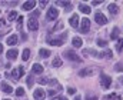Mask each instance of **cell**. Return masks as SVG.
I'll list each match as a JSON object with an SVG mask.
<instances>
[{
	"mask_svg": "<svg viewBox=\"0 0 123 100\" xmlns=\"http://www.w3.org/2000/svg\"><path fill=\"white\" fill-rule=\"evenodd\" d=\"M100 84H102L103 89H109L110 84H112V79H110V76L102 73V74H100Z\"/></svg>",
	"mask_w": 123,
	"mask_h": 100,
	"instance_id": "cell-1",
	"label": "cell"
},
{
	"mask_svg": "<svg viewBox=\"0 0 123 100\" xmlns=\"http://www.w3.org/2000/svg\"><path fill=\"white\" fill-rule=\"evenodd\" d=\"M64 39H66V34H62V37L59 39H53V37H47V43L49 44H52V46H62L63 44V41H64Z\"/></svg>",
	"mask_w": 123,
	"mask_h": 100,
	"instance_id": "cell-2",
	"label": "cell"
},
{
	"mask_svg": "<svg viewBox=\"0 0 123 100\" xmlns=\"http://www.w3.org/2000/svg\"><path fill=\"white\" fill-rule=\"evenodd\" d=\"M46 17H47L49 20H55V19H57V17H59V10H57L56 7H50V9L47 10Z\"/></svg>",
	"mask_w": 123,
	"mask_h": 100,
	"instance_id": "cell-3",
	"label": "cell"
},
{
	"mask_svg": "<svg viewBox=\"0 0 123 100\" xmlns=\"http://www.w3.org/2000/svg\"><path fill=\"white\" fill-rule=\"evenodd\" d=\"M94 22H96L97 24H106V23H107V17H106L103 13L97 12V13L94 14Z\"/></svg>",
	"mask_w": 123,
	"mask_h": 100,
	"instance_id": "cell-4",
	"label": "cell"
},
{
	"mask_svg": "<svg viewBox=\"0 0 123 100\" xmlns=\"http://www.w3.org/2000/svg\"><path fill=\"white\" fill-rule=\"evenodd\" d=\"M89 30H90V20H89V19H82L80 32H82V33H87Z\"/></svg>",
	"mask_w": 123,
	"mask_h": 100,
	"instance_id": "cell-5",
	"label": "cell"
},
{
	"mask_svg": "<svg viewBox=\"0 0 123 100\" xmlns=\"http://www.w3.org/2000/svg\"><path fill=\"white\" fill-rule=\"evenodd\" d=\"M64 56H66L69 60H73V62H77V63H79V62H82V59H80V57H79V56H77L74 52H72V50H67V52H64Z\"/></svg>",
	"mask_w": 123,
	"mask_h": 100,
	"instance_id": "cell-6",
	"label": "cell"
},
{
	"mask_svg": "<svg viewBox=\"0 0 123 100\" xmlns=\"http://www.w3.org/2000/svg\"><path fill=\"white\" fill-rule=\"evenodd\" d=\"M25 74V70H23V67H16L13 71H12V77L14 79V80H19L22 76Z\"/></svg>",
	"mask_w": 123,
	"mask_h": 100,
	"instance_id": "cell-7",
	"label": "cell"
},
{
	"mask_svg": "<svg viewBox=\"0 0 123 100\" xmlns=\"http://www.w3.org/2000/svg\"><path fill=\"white\" fill-rule=\"evenodd\" d=\"M27 27H29V30H31V32H36V30L39 29V23H37V20L33 19V17H30V19L27 20Z\"/></svg>",
	"mask_w": 123,
	"mask_h": 100,
	"instance_id": "cell-8",
	"label": "cell"
},
{
	"mask_svg": "<svg viewBox=\"0 0 123 100\" xmlns=\"http://www.w3.org/2000/svg\"><path fill=\"white\" fill-rule=\"evenodd\" d=\"M33 97H34V100H43L46 97V92L43 89H36L33 93Z\"/></svg>",
	"mask_w": 123,
	"mask_h": 100,
	"instance_id": "cell-9",
	"label": "cell"
},
{
	"mask_svg": "<svg viewBox=\"0 0 123 100\" xmlns=\"http://www.w3.org/2000/svg\"><path fill=\"white\" fill-rule=\"evenodd\" d=\"M93 73H94V70H93L92 67H86V69H82L79 71V76L80 77H89V76H92Z\"/></svg>",
	"mask_w": 123,
	"mask_h": 100,
	"instance_id": "cell-10",
	"label": "cell"
},
{
	"mask_svg": "<svg viewBox=\"0 0 123 100\" xmlns=\"http://www.w3.org/2000/svg\"><path fill=\"white\" fill-rule=\"evenodd\" d=\"M0 89L4 92V93H7V94H10V93H13V89L7 84V83H4V82H1V84H0Z\"/></svg>",
	"mask_w": 123,
	"mask_h": 100,
	"instance_id": "cell-11",
	"label": "cell"
},
{
	"mask_svg": "<svg viewBox=\"0 0 123 100\" xmlns=\"http://www.w3.org/2000/svg\"><path fill=\"white\" fill-rule=\"evenodd\" d=\"M34 6H36V1H34V0L26 1V3H23V10H33Z\"/></svg>",
	"mask_w": 123,
	"mask_h": 100,
	"instance_id": "cell-12",
	"label": "cell"
},
{
	"mask_svg": "<svg viewBox=\"0 0 123 100\" xmlns=\"http://www.w3.org/2000/svg\"><path fill=\"white\" fill-rule=\"evenodd\" d=\"M70 26H72V27H77V26H79V16H77V14H73V16L70 17Z\"/></svg>",
	"mask_w": 123,
	"mask_h": 100,
	"instance_id": "cell-13",
	"label": "cell"
},
{
	"mask_svg": "<svg viewBox=\"0 0 123 100\" xmlns=\"http://www.w3.org/2000/svg\"><path fill=\"white\" fill-rule=\"evenodd\" d=\"M17 57V50L16 49H10L9 52H7V59L9 60H14Z\"/></svg>",
	"mask_w": 123,
	"mask_h": 100,
	"instance_id": "cell-14",
	"label": "cell"
},
{
	"mask_svg": "<svg viewBox=\"0 0 123 100\" xmlns=\"http://www.w3.org/2000/svg\"><path fill=\"white\" fill-rule=\"evenodd\" d=\"M31 71H33V73H36V74H40V73H43V66H42V65L34 63L33 67H31Z\"/></svg>",
	"mask_w": 123,
	"mask_h": 100,
	"instance_id": "cell-15",
	"label": "cell"
},
{
	"mask_svg": "<svg viewBox=\"0 0 123 100\" xmlns=\"http://www.w3.org/2000/svg\"><path fill=\"white\" fill-rule=\"evenodd\" d=\"M16 43H17V36L16 34H12V36L7 37V44L9 46H14Z\"/></svg>",
	"mask_w": 123,
	"mask_h": 100,
	"instance_id": "cell-16",
	"label": "cell"
},
{
	"mask_svg": "<svg viewBox=\"0 0 123 100\" xmlns=\"http://www.w3.org/2000/svg\"><path fill=\"white\" fill-rule=\"evenodd\" d=\"M72 44H73L74 47H82V44H83V40H82L80 37H74V39L72 40Z\"/></svg>",
	"mask_w": 123,
	"mask_h": 100,
	"instance_id": "cell-17",
	"label": "cell"
},
{
	"mask_svg": "<svg viewBox=\"0 0 123 100\" xmlns=\"http://www.w3.org/2000/svg\"><path fill=\"white\" fill-rule=\"evenodd\" d=\"M79 9H80V10H82V13H85V14H89V13L92 12L89 6H86V4H82V3H80V6H79Z\"/></svg>",
	"mask_w": 123,
	"mask_h": 100,
	"instance_id": "cell-18",
	"label": "cell"
},
{
	"mask_svg": "<svg viewBox=\"0 0 123 100\" xmlns=\"http://www.w3.org/2000/svg\"><path fill=\"white\" fill-rule=\"evenodd\" d=\"M29 57H30V50H29V49H25L23 53H22V59H23V62L29 60Z\"/></svg>",
	"mask_w": 123,
	"mask_h": 100,
	"instance_id": "cell-19",
	"label": "cell"
},
{
	"mask_svg": "<svg viewBox=\"0 0 123 100\" xmlns=\"http://www.w3.org/2000/svg\"><path fill=\"white\" fill-rule=\"evenodd\" d=\"M39 54H40V57H49V56H50V50H47V49H40Z\"/></svg>",
	"mask_w": 123,
	"mask_h": 100,
	"instance_id": "cell-20",
	"label": "cell"
},
{
	"mask_svg": "<svg viewBox=\"0 0 123 100\" xmlns=\"http://www.w3.org/2000/svg\"><path fill=\"white\" fill-rule=\"evenodd\" d=\"M109 12H110L112 14H116V13H117V6H116L115 3L109 4Z\"/></svg>",
	"mask_w": 123,
	"mask_h": 100,
	"instance_id": "cell-21",
	"label": "cell"
},
{
	"mask_svg": "<svg viewBox=\"0 0 123 100\" xmlns=\"http://www.w3.org/2000/svg\"><path fill=\"white\" fill-rule=\"evenodd\" d=\"M116 50L117 52H122L123 50V39H119L117 43H116Z\"/></svg>",
	"mask_w": 123,
	"mask_h": 100,
	"instance_id": "cell-22",
	"label": "cell"
},
{
	"mask_svg": "<svg viewBox=\"0 0 123 100\" xmlns=\"http://www.w3.org/2000/svg\"><path fill=\"white\" fill-rule=\"evenodd\" d=\"M117 36H119V29H117V27H115V29H113V32H112V34H110V39H112V40H116V37H117Z\"/></svg>",
	"mask_w": 123,
	"mask_h": 100,
	"instance_id": "cell-23",
	"label": "cell"
},
{
	"mask_svg": "<svg viewBox=\"0 0 123 100\" xmlns=\"http://www.w3.org/2000/svg\"><path fill=\"white\" fill-rule=\"evenodd\" d=\"M105 99H106V100H119L120 97H119L116 93H113V94H109V96H106Z\"/></svg>",
	"mask_w": 123,
	"mask_h": 100,
	"instance_id": "cell-24",
	"label": "cell"
},
{
	"mask_svg": "<svg viewBox=\"0 0 123 100\" xmlns=\"http://www.w3.org/2000/svg\"><path fill=\"white\" fill-rule=\"evenodd\" d=\"M62 59H59V57H56L55 60H53V67H60L62 66Z\"/></svg>",
	"mask_w": 123,
	"mask_h": 100,
	"instance_id": "cell-25",
	"label": "cell"
},
{
	"mask_svg": "<svg viewBox=\"0 0 123 100\" xmlns=\"http://www.w3.org/2000/svg\"><path fill=\"white\" fill-rule=\"evenodd\" d=\"M100 56H102V57H106V59H110V57H112V50H106V52H103Z\"/></svg>",
	"mask_w": 123,
	"mask_h": 100,
	"instance_id": "cell-26",
	"label": "cell"
},
{
	"mask_svg": "<svg viewBox=\"0 0 123 100\" xmlns=\"http://www.w3.org/2000/svg\"><path fill=\"white\" fill-rule=\"evenodd\" d=\"M23 94H25V89H23V87H17V89H16V96L22 97Z\"/></svg>",
	"mask_w": 123,
	"mask_h": 100,
	"instance_id": "cell-27",
	"label": "cell"
},
{
	"mask_svg": "<svg viewBox=\"0 0 123 100\" xmlns=\"http://www.w3.org/2000/svg\"><path fill=\"white\" fill-rule=\"evenodd\" d=\"M14 19H17V13L13 10V12L9 13V20H14Z\"/></svg>",
	"mask_w": 123,
	"mask_h": 100,
	"instance_id": "cell-28",
	"label": "cell"
},
{
	"mask_svg": "<svg viewBox=\"0 0 123 100\" xmlns=\"http://www.w3.org/2000/svg\"><path fill=\"white\" fill-rule=\"evenodd\" d=\"M97 46H100V47H106V46H107V41H106V40L99 39V40H97Z\"/></svg>",
	"mask_w": 123,
	"mask_h": 100,
	"instance_id": "cell-29",
	"label": "cell"
},
{
	"mask_svg": "<svg viewBox=\"0 0 123 100\" xmlns=\"http://www.w3.org/2000/svg\"><path fill=\"white\" fill-rule=\"evenodd\" d=\"M115 70H116V71H123V63H117V65H115Z\"/></svg>",
	"mask_w": 123,
	"mask_h": 100,
	"instance_id": "cell-30",
	"label": "cell"
},
{
	"mask_svg": "<svg viewBox=\"0 0 123 100\" xmlns=\"http://www.w3.org/2000/svg\"><path fill=\"white\" fill-rule=\"evenodd\" d=\"M37 82H39L40 84H47V83H49V80H47L46 77H40V79H37Z\"/></svg>",
	"mask_w": 123,
	"mask_h": 100,
	"instance_id": "cell-31",
	"label": "cell"
},
{
	"mask_svg": "<svg viewBox=\"0 0 123 100\" xmlns=\"http://www.w3.org/2000/svg\"><path fill=\"white\" fill-rule=\"evenodd\" d=\"M59 6H64V7H72V4H70V3H67V1H59Z\"/></svg>",
	"mask_w": 123,
	"mask_h": 100,
	"instance_id": "cell-32",
	"label": "cell"
},
{
	"mask_svg": "<svg viewBox=\"0 0 123 100\" xmlns=\"http://www.w3.org/2000/svg\"><path fill=\"white\" fill-rule=\"evenodd\" d=\"M86 100H97V96H96V94H89V96H87V97H86Z\"/></svg>",
	"mask_w": 123,
	"mask_h": 100,
	"instance_id": "cell-33",
	"label": "cell"
},
{
	"mask_svg": "<svg viewBox=\"0 0 123 100\" xmlns=\"http://www.w3.org/2000/svg\"><path fill=\"white\" fill-rule=\"evenodd\" d=\"M67 93H69V94H74V93H76V90H74L73 87H67Z\"/></svg>",
	"mask_w": 123,
	"mask_h": 100,
	"instance_id": "cell-34",
	"label": "cell"
},
{
	"mask_svg": "<svg viewBox=\"0 0 123 100\" xmlns=\"http://www.w3.org/2000/svg\"><path fill=\"white\" fill-rule=\"evenodd\" d=\"M31 84H33V77H31V76H29V77H27V86L30 87Z\"/></svg>",
	"mask_w": 123,
	"mask_h": 100,
	"instance_id": "cell-35",
	"label": "cell"
},
{
	"mask_svg": "<svg viewBox=\"0 0 123 100\" xmlns=\"http://www.w3.org/2000/svg\"><path fill=\"white\" fill-rule=\"evenodd\" d=\"M39 4H40V7H46L47 6V1H40Z\"/></svg>",
	"mask_w": 123,
	"mask_h": 100,
	"instance_id": "cell-36",
	"label": "cell"
},
{
	"mask_svg": "<svg viewBox=\"0 0 123 100\" xmlns=\"http://www.w3.org/2000/svg\"><path fill=\"white\" fill-rule=\"evenodd\" d=\"M56 93H57V90H50V92H49L50 96H53V94H56Z\"/></svg>",
	"mask_w": 123,
	"mask_h": 100,
	"instance_id": "cell-37",
	"label": "cell"
},
{
	"mask_svg": "<svg viewBox=\"0 0 123 100\" xmlns=\"http://www.w3.org/2000/svg\"><path fill=\"white\" fill-rule=\"evenodd\" d=\"M100 3H102V1H93V6H99Z\"/></svg>",
	"mask_w": 123,
	"mask_h": 100,
	"instance_id": "cell-38",
	"label": "cell"
},
{
	"mask_svg": "<svg viewBox=\"0 0 123 100\" xmlns=\"http://www.w3.org/2000/svg\"><path fill=\"white\" fill-rule=\"evenodd\" d=\"M1 52H3V44L0 43V53H1Z\"/></svg>",
	"mask_w": 123,
	"mask_h": 100,
	"instance_id": "cell-39",
	"label": "cell"
},
{
	"mask_svg": "<svg viewBox=\"0 0 123 100\" xmlns=\"http://www.w3.org/2000/svg\"><path fill=\"white\" fill-rule=\"evenodd\" d=\"M57 100H67L66 97H57Z\"/></svg>",
	"mask_w": 123,
	"mask_h": 100,
	"instance_id": "cell-40",
	"label": "cell"
},
{
	"mask_svg": "<svg viewBox=\"0 0 123 100\" xmlns=\"http://www.w3.org/2000/svg\"><path fill=\"white\" fill-rule=\"evenodd\" d=\"M74 100H80V97H79V96H77V97H76V99H74Z\"/></svg>",
	"mask_w": 123,
	"mask_h": 100,
	"instance_id": "cell-41",
	"label": "cell"
},
{
	"mask_svg": "<svg viewBox=\"0 0 123 100\" xmlns=\"http://www.w3.org/2000/svg\"><path fill=\"white\" fill-rule=\"evenodd\" d=\"M120 82H122V84H123V77H120Z\"/></svg>",
	"mask_w": 123,
	"mask_h": 100,
	"instance_id": "cell-42",
	"label": "cell"
},
{
	"mask_svg": "<svg viewBox=\"0 0 123 100\" xmlns=\"http://www.w3.org/2000/svg\"><path fill=\"white\" fill-rule=\"evenodd\" d=\"M4 100H10V99H4Z\"/></svg>",
	"mask_w": 123,
	"mask_h": 100,
	"instance_id": "cell-43",
	"label": "cell"
},
{
	"mask_svg": "<svg viewBox=\"0 0 123 100\" xmlns=\"http://www.w3.org/2000/svg\"><path fill=\"white\" fill-rule=\"evenodd\" d=\"M0 13H1V10H0Z\"/></svg>",
	"mask_w": 123,
	"mask_h": 100,
	"instance_id": "cell-44",
	"label": "cell"
},
{
	"mask_svg": "<svg viewBox=\"0 0 123 100\" xmlns=\"http://www.w3.org/2000/svg\"><path fill=\"white\" fill-rule=\"evenodd\" d=\"M55 100H57V99H55Z\"/></svg>",
	"mask_w": 123,
	"mask_h": 100,
	"instance_id": "cell-45",
	"label": "cell"
}]
</instances>
